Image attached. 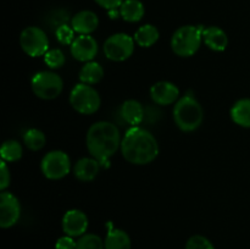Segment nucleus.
Listing matches in <instances>:
<instances>
[{
  "label": "nucleus",
  "instance_id": "obj_17",
  "mask_svg": "<svg viewBox=\"0 0 250 249\" xmlns=\"http://www.w3.org/2000/svg\"><path fill=\"white\" fill-rule=\"evenodd\" d=\"M144 112L146 109L142 106L141 103L133 99L126 100L120 109V114L124 121L131 124L132 127L138 126L144 121Z\"/></svg>",
  "mask_w": 250,
  "mask_h": 249
},
{
  "label": "nucleus",
  "instance_id": "obj_11",
  "mask_svg": "<svg viewBox=\"0 0 250 249\" xmlns=\"http://www.w3.org/2000/svg\"><path fill=\"white\" fill-rule=\"evenodd\" d=\"M71 54L76 60L89 62L98 54L97 41L89 34H80L71 44Z\"/></svg>",
  "mask_w": 250,
  "mask_h": 249
},
{
  "label": "nucleus",
  "instance_id": "obj_32",
  "mask_svg": "<svg viewBox=\"0 0 250 249\" xmlns=\"http://www.w3.org/2000/svg\"><path fill=\"white\" fill-rule=\"evenodd\" d=\"M95 2L109 11V10L117 9V7L121 6L124 0H95Z\"/></svg>",
  "mask_w": 250,
  "mask_h": 249
},
{
  "label": "nucleus",
  "instance_id": "obj_12",
  "mask_svg": "<svg viewBox=\"0 0 250 249\" xmlns=\"http://www.w3.org/2000/svg\"><path fill=\"white\" fill-rule=\"evenodd\" d=\"M88 228V217L78 209L68 210L62 217V229L67 236L80 237L85 234Z\"/></svg>",
  "mask_w": 250,
  "mask_h": 249
},
{
  "label": "nucleus",
  "instance_id": "obj_13",
  "mask_svg": "<svg viewBox=\"0 0 250 249\" xmlns=\"http://www.w3.org/2000/svg\"><path fill=\"white\" fill-rule=\"evenodd\" d=\"M150 97L158 105H171L176 103L180 97V89L177 85L167 81H160L151 85Z\"/></svg>",
  "mask_w": 250,
  "mask_h": 249
},
{
  "label": "nucleus",
  "instance_id": "obj_10",
  "mask_svg": "<svg viewBox=\"0 0 250 249\" xmlns=\"http://www.w3.org/2000/svg\"><path fill=\"white\" fill-rule=\"evenodd\" d=\"M21 205L19 199L10 192L0 194V226L2 228L12 227L20 219Z\"/></svg>",
  "mask_w": 250,
  "mask_h": 249
},
{
  "label": "nucleus",
  "instance_id": "obj_30",
  "mask_svg": "<svg viewBox=\"0 0 250 249\" xmlns=\"http://www.w3.org/2000/svg\"><path fill=\"white\" fill-rule=\"evenodd\" d=\"M76 247H77V242L67 234L59 238L55 244L56 249H76Z\"/></svg>",
  "mask_w": 250,
  "mask_h": 249
},
{
  "label": "nucleus",
  "instance_id": "obj_18",
  "mask_svg": "<svg viewBox=\"0 0 250 249\" xmlns=\"http://www.w3.org/2000/svg\"><path fill=\"white\" fill-rule=\"evenodd\" d=\"M231 119L241 127L250 128V99L244 98L234 103L231 109Z\"/></svg>",
  "mask_w": 250,
  "mask_h": 249
},
{
  "label": "nucleus",
  "instance_id": "obj_15",
  "mask_svg": "<svg viewBox=\"0 0 250 249\" xmlns=\"http://www.w3.org/2000/svg\"><path fill=\"white\" fill-rule=\"evenodd\" d=\"M100 170V163L94 158H82L76 163L73 173L76 178L82 182H89L98 176Z\"/></svg>",
  "mask_w": 250,
  "mask_h": 249
},
{
  "label": "nucleus",
  "instance_id": "obj_8",
  "mask_svg": "<svg viewBox=\"0 0 250 249\" xmlns=\"http://www.w3.org/2000/svg\"><path fill=\"white\" fill-rule=\"evenodd\" d=\"M43 175L49 180H60L71 170V161L62 150H53L45 154L41 163Z\"/></svg>",
  "mask_w": 250,
  "mask_h": 249
},
{
  "label": "nucleus",
  "instance_id": "obj_23",
  "mask_svg": "<svg viewBox=\"0 0 250 249\" xmlns=\"http://www.w3.org/2000/svg\"><path fill=\"white\" fill-rule=\"evenodd\" d=\"M1 154L2 161H17L22 158V146L17 141L10 139V141L4 142L1 146Z\"/></svg>",
  "mask_w": 250,
  "mask_h": 249
},
{
  "label": "nucleus",
  "instance_id": "obj_7",
  "mask_svg": "<svg viewBox=\"0 0 250 249\" xmlns=\"http://www.w3.org/2000/svg\"><path fill=\"white\" fill-rule=\"evenodd\" d=\"M20 45L27 55L37 58L45 55L49 51V39L43 29L31 26L22 31L20 36Z\"/></svg>",
  "mask_w": 250,
  "mask_h": 249
},
{
  "label": "nucleus",
  "instance_id": "obj_27",
  "mask_svg": "<svg viewBox=\"0 0 250 249\" xmlns=\"http://www.w3.org/2000/svg\"><path fill=\"white\" fill-rule=\"evenodd\" d=\"M44 61L51 68L62 67L65 63V55L60 49H51L44 55Z\"/></svg>",
  "mask_w": 250,
  "mask_h": 249
},
{
  "label": "nucleus",
  "instance_id": "obj_25",
  "mask_svg": "<svg viewBox=\"0 0 250 249\" xmlns=\"http://www.w3.org/2000/svg\"><path fill=\"white\" fill-rule=\"evenodd\" d=\"M76 249H105V244L97 234L87 233L81 236V238L77 241Z\"/></svg>",
  "mask_w": 250,
  "mask_h": 249
},
{
  "label": "nucleus",
  "instance_id": "obj_29",
  "mask_svg": "<svg viewBox=\"0 0 250 249\" xmlns=\"http://www.w3.org/2000/svg\"><path fill=\"white\" fill-rule=\"evenodd\" d=\"M11 176H10V170L7 168V165L5 161H1V168H0V189L4 192L10 185Z\"/></svg>",
  "mask_w": 250,
  "mask_h": 249
},
{
  "label": "nucleus",
  "instance_id": "obj_24",
  "mask_svg": "<svg viewBox=\"0 0 250 249\" xmlns=\"http://www.w3.org/2000/svg\"><path fill=\"white\" fill-rule=\"evenodd\" d=\"M23 142L27 145V148L31 150L37 151L45 145V134L37 128H31L26 131L23 134Z\"/></svg>",
  "mask_w": 250,
  "mask_h": 249
},
{
  "label": "nucleus",
  "instance_id": "obj_14",
  "mask_svg": "<svg viewBox=\"0 0 250 249\" xmlns=\"http://www.w3.org/2000/svg\"><path fill=\"white\" fill-rule=\"evenodd\" d=\"M71 26L75 32L80 34H90L99 26V19L97 14L90 10H83L77 12L71 20Z\"/></svg>",
  "mask_w": 250,
  "mask_h": 249
},
{
  "label": "nucleus",
  "instance_id": "obj_16",
  "mask_svg": "<svg viewBox=\"0 0 250 249\" xmlns=\"http://www.w3.org/2000/svg\"><path fill=\"white\" fill-rule=\"evenodd\" d=\"M203 41L214 51H224L229 45V38L224 29L216 26H210L203 31Z\"/></svg>",
  "mask_w": 250,
  "mask_h": 249
},
{
  "label": "nucleus",
  "instance_id": "obj_6",
  "mask_svg": "<svg viewBox=\"0 0 250 249\" xmlns=\"http://www.w3.org/2000/svg\"><path fill=\"white\" fill-rule=\"evenodd\" d=\"M32 90L41 99L50 100L55 99L61 94L63 88V82L61 77L50 71L37 72L31 81Z\"/></svg>",
  "mask_w": 250,
  "mask_h": 249
},
{
  "label": "nucleus",
  "instance_id": "obj_22",
  "mask_svg": "<svg viewBox=\"0 0 250 249\" xmlns=\"http://www.w3.org/2000/svg\"><path fill=\"white\" fill-rule=\"evenodd\" d=\"M103 77H104V70H103L102 65L95 61L87 62L80 71L81 82L85 83V84H95V83L100 82Z\"/></svg>",
  "mask_w": 250,
  "mask_h": 249
},
{
  "label": "nucleus",
  "instance_id": "obj_4",
  "mask_svg": "<svg viewBox=\"0 0 250 249\" xmlns=\"http://www.w3.org/2000/svg\"><path fill=\"white\" fill-rule=\"evenodd\" d=\"M203 26H182L173 33L171 38V48L176 55L189 58L200 48L203 41Z\"/></svg>",
  "mask_w": 250,
  "mask_h": 249
},
{
  "label": "nucleus",
  "instance_id": "obj_26",
  "mask_svg": "<svg viewBox=\"0 0 250 249\" xmlns=\"http://www.w3.org/2000/svg\"><path fill=\"white\" fill-rule=\"evenodd\" d=\"M56 39L60 42L63 45H70L75 41V29L72 28V26H68V24H61L56 28L55 31Z\"/></svg>",
  "mask_w": 250,
  "mask_h": 249
},
{
  "label": "nucleus",
  "instance_id": "obj_5",
  "mask_svg": "<svg viewBox=\"0 0 250 249\" xmlns=\"http://www.w3.org/2000/svg\"><path fill=\"white\" fill-rule=\"evenodd\" d=\"M100 95L92 85L80 83L73 87L70 94V104L77 112L90 115L100 107Z\"/></svg>",
  "mask_w": 250,
  "mask_h": 249
},
{
  "label": "nucleus",
  "instance_id": "obj_33",
  "mask_svg": "<svg viewBox=\"0 0 250 249\" xmlns=\"http://www.w3.org/2000/svg\"><path fill=\"white\" fill-rule=\"evenodd\" d=\"M109 16L111 17V19H116V17H119V14L120 11H117V9H112V10H109Z\"/></svg>",
  "mask_w": 250,
  "mask_h": 249
},
{
  "label": "nucleus",
  "instance_id": "obj_1",
  "mask_svg": "<svg viewBox=\"0 0 250 249\" xmlns=\"http://www.w3.org/2000/svg\"><path fill=\"white\" fill-rule=\"evenodd\" d=\"M124 158L134 165H146L155 160L159 154V144L155 137L142 127H131L121 142Z\"/></svg>",
  "mask_w": 250,
  "mask_h": 249
},
{
  "label": "nucleus",
  "instance_id": "obj_28",
  "mask_svg": "<svg viewBox=\"0 0 250 249\" xmlns=\"http://www.w3.org/2000/svg\"><path fill=\"white\" fill-rule=\"evenodd\" d=\"M186 249H215L211 242L204 236H193L188 239L186 244Z\"/></svg>",
  "mask_w": 250,
  "mask_h": 249
},
{
  "label": "nucleus",
  "instance_id": "obj_21",
  "mask_svg": "<svg viewBox=\"0 0 250 249\" xmlns=\"http://www.w3.org/2000/svg\"><path fill=\"white\" fill-rule=\"evenodd\" d=\"M159 37H160V33L155 26L144 24L139 27L134 33V42H137V44L142 48H149L158 42Z\"/></svg>",
  "mask_w": 250,
  "mask_h": 249
},
{
  "label": "nucleus",
  "instance_id": "obj_9",
  "mask_svg": "<svg viewBox=\"0 0 250 249\" xmlns=\"http://www.w3.org/2000/svg\"><path fill=\"white\" fill-rule=\"evenodd\" d=\"M134 51V39L126 33H116L105 41L104 53L109 60L125 61Z\"/></svg>",
  "mask_w": 250,
  "mask_h": 249
},
{
  "label": "nucleus",
  "instance_id": "obj_19",
  "mask_svg": "<svg viewBox=\"0 0 250 249\" xmlns=\"http://www.w3.org/2000/svg\"><path fill=\"white\" fill-rule=\"evenodd\" d=\"M120 15L127 22H138L144 16V5L141 0H124L120 6Z\"/></svg>",
  "mask_w": 250,
  "mask_h": 249
},
{
  "label": "nucleus",
  "instance_id": "obj_31",
  "mask_svg": "<svg viewBox=\"0 0 250 249\" xmlns=\"http://www.w3.org/2000/svg\"><path fill=\"white\" fill-rule=\"evenodd\" d=\"M161 112L159 111L156 107L149 106L146 109V112H144V121L143 122H149V124H153V122H156L159 119H160Z\"/></svg>",
  "mask_w": 250,
  "mask_h": 249
},
{
  "label": "nucleus",
  "instance_id": "obj_3",
  "mask_svg": "<svg viewBox=\"0 0 250 249\" xmlns=\"http://www.w3.org/2000/svg\"><path fill=\"white\" fill-rule=\"evenodd\" d=\"M204 119L202 105L193 95H185L177 100L173 107V120L178 128L183 132L198 129Z\"/></svg>",
  "mask_w": 250,
  "mask_h": 249
},
{
  "label": "nucleus",
  "instance_id": "obj_2",
  "mask_svg": "<svg viewBox=\"0 0 250 249\" xmlns=\"http://www.w3.org/2000/svg\"><path fill=\"white\" fill-rule=\"evenodd\" d=\"M85 142L88 151L93 158L105 165L121 146L122 141L117 126L111 122L99 121L89 127Z\"/></svg>",
  "mask_w": 250,
  "mask_h": 249
},
{
  "label": "nucleus",
  "instance_id": "obj_20",
  "mask_svg": "<svg viewBox=\"0 0 250 249\" xmlns=\"http://www.w3.org/2000/svg\"><path fill=\"white\" fill-rule=\"evenodd\" d=\"M105 249H131V238L120 228H110L105 238Z\"/></svg>",
  "mask_w": 250,
  "mask_h": 249
}]
</instances>
